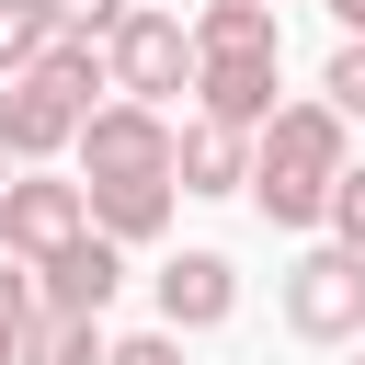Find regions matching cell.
I'll return each instance as SVG.
<instances>
[{"mask_svg":"<svg viewBox=\"0 0 365 365\" xmlns=\"http://www.w3.org/2000/svg\"><path fill=\"white\" fill-rule=\"evenodd\" d=\"M354 171V148H342V114L331 103H274V125H262V148H251V205L274 217V228H308L319 205H331V182Z\"/></svg>","mask_w":365,"mask_h":365,"instance_id":"1","label":"cell"},{"mask_svg":"<svg viewBox=\"0 0 365 365\" xmlns=\"http://www.w3.org/2000/svg\"><path fill=\"white\" fill-rule=\"evenodd\" d=\"M103 91L114 103H171V91H194V46H182V11H125L114 34H103Z\"/></svg>","mask_w":365,"mask_h":365,"instance_id":"2","label":"cell"},{"mask_svg":"<svg viewBox=\"0 0 365 365\" xmlns=\"http://www.w3.org/2000/svg\"><path fill=\"white\" fill-rule=\"evenodd\" d=\"M68 148L91 182H171V114H148V103H91Z\"/></svg>","mask_w":365,"mask_h":365,"instance_id":"3","label":"cell"},{"mask_svg":"<svg viewBox=\"0 0 365 365\" xmlns=\"http://www.w3.org/2000/svg\"><path fill=\"white\" fill-rule=\"evenodd\" d=\"M285 331L297 342H354L365 331V262L354 251H297L285 262Z\"/></svg>","mask_w":365,"mask_h":365,"instance_id":"4","label":"cell"},{"mask_svg":"<svg viewBox=\"0 0 365 365\" xmlns=\"http://www.w3.org/2000/svg\"><path fill=\"white\" fill-rule=\"evenodd\" d=\"M91 217H80V182H57V171H23V182H0V251L34 274V262H57L68 240H80Z\"/></svg>","mask_w":365,"mask_h":365,"instance_id":"5","label":"cell"},{"mask_svg":"<svg viewBox=\"0 0 365 365\" xmlns=\"http://www.w3.org/2000/svg\"><path fill=\"white\" fill-rule=\"evenodd\" d=\"M114 285H125V251H114V240H91V228H80L57 262H34V308H57V319H103V308H114Z\"/></svg>","mask_w":365,"mask_h":365,"instance_id":"6","label":"cell"},{"mask_svg":"<svg viewBox=\"0 0 365 365\" xmlns=\"http://www.w3.org/2000/svg\"><path fill=\"white\" fill-rule=\"evenodd\" d=\"M240 308V262L228 251H182V262H160V331L182 342V331H217Z\"/></svg>","mask_w":365,"mask_h":365,"instance_id":"7","label":"cell"},{"mask_svg":"<svg viewBox=\"0 0 365 365\" xmlns=\"http://www.w3.org/2000/svg\"><path fill=\"white\" fill-rule=\"evenodd\" d=\"M68 137H80V103H68V91H46L34 68L0 80V160H57Z\"/></svg>","mask_w":365,"mask_h":365,"instance_id":"8","label":"cell"},{"mask_svg":"<svg viewBox=\"0 0 365 365\" xmlns=\"http://www.w3.org/2000/svg\"><path fill=\"white\" fill-rule=\"evenodd\" d=\"M251 182V137L240 125H171V194H240Z\"/></svg>","mask_w":365,"mask_h":365,"instance_id":"9","label":"cell"},{"mask_svg":"<svg viewBox=\"0 0 365 365\" xmlns=\"http://www.w3.org/2000/svg\"><path fill=\"white\" fill-rule=\"evenodd\" d=\"M80 217H91V240L137 251V240L171 228V182H80Z\"/></svg>","mask_w":365,"mask_h":365,"instance_id":"10","label":"cell"},{"mask_svg":"<svg viewBox=\"0 0 365 365\" xmlns=\"http://www.w3.org/2000/svg\"><path fill=\"white\" fill-rule=\"evenodd\" d=\"M194 91H205V125H240V137H262V125H274V57L194 68Z\"/></svg>","mask_w":365,"mask_h":365,"instance_id":"11","label":"cell"},{"mask_svg":"<svg viewBox=\"0 0 365 365\" xmlns=\"http://www.w3.org/2000/svg\"><path fill=\"white\" fill-rule=\"evenodd\" d=\"M182 46H194V68H228V57H274V11H262V0H205Z\"/></svg>","mask_w":365,"mask_h":365,"instance_id":"12","label":"cell"},{"mask_svg":"<svg viewBox=\"0 0 365 365\" xmlns=\"http://www.w3.org/2000/svg\"><path fill=\"white\" fill-rule=\"evenodd\" d=\"M11 365H103V319H57V308H34L23 342H11Z\"/></svg>","mask_w":365,"mask_h":365,"instance_id":"13","label":"cell"},{"mask_svg":"<svg viewBox=\"0 0 365 365\" xmlns=\"http://www.w3.org/2000/svg\"><path fill=\"white\" fill-rule=\"evenodd\" d=\"M34 80H46V91H68V103L91 114V91H103V46H91V34H57V46L34 57Z\"/></svg>","mask_w":365,"mask_h":365,"instance_id":"14","label":"cell"},{"mask_svg":"<svg viewBox=\"0 0 365 365\" xmlns=\"http://www.w3.org/2000/svg\"><path fill=\"white\" fill-rule=\"evenodd\" d=\"M46 46H57V11L46 0H0V80H23Z\"/></svg>","mask_w":365,"mask_h":365,"instance_id":"15","label":"cell"},{"mask_svg":"<svg viewBox=\"0 0 365 365\" xmlns=\"http://www.w3.org/2000/svg\"><path fill=\"white\" fill-rule=\"evenodd\" d=\"M319 217H331V251H354V262H365V171H342Z\"/></svg>","mask_w":365,"mask_h":365,"instance_id":"16","label":"cell"},{"mask_svg":"<svg viewBox=\"0 0 365 365\" xmlns=\"http://www.w3.org/2000/svg\"><path fill=\"white\" fill-rule=\"evenodd\" d=\"M46 11H57V34H91V46H103V34H114L137 0H46Z\"/></svg>","mask_w":365,"mask_h":365,"instance_id":"17","label":"cell"},{"mask_svg":"<svg viewBox=\"0 0 365 365\" xmlns=\"http://www.w3.org/2000/svg\"><path fill=\"white\" fill-rule=\"evenodd\" d=\"M319 103H331L342 125L365 114V46H342V57H331V80H319Z\"/></svg>","mask_w":365,"mask_h":365,"instance_id":"18","label":"cell"},{"mask_svg":"<svg viewBox=\"0 0 365 365\" xmlns=\"http://www.w3.org/2000/svg\"><path fill=\"white\" fill-rule=\"evenodd\" d=\"M103 365H182V342L171 331H125V342H103Z\"/></svg>","mask_w":365,"mask_h":365,"instance_id":"19","label":"cell"},{"mask_svg":"<svg viewBox=\"0 0 365 365\" xmlns=\"http://www.w3.org/2000/svg\"><path fill=\"white\" fill-rule=\"evenodd\" d=\"M23 319H34V274H23V262H0V331H23Z\"/></svg>","mask_w":365,"mask_h":365,"instance_id":"20","label":"cell"},{"mask_svg":"<svg viewBox=\"0 0 365 365\" xmlns=\"http://www.w3.org/2000/svg\"><path fill=\"white\" fill-rule=\"evenodd\" d=\"M331 11H342V46H365V0H331Z\"/></svg>","mask_w":365,"mask_h":365,"instance_id":"21","label":"cell"},{"mask_svg":"<svg viewBox=\"0 0 365 365\" xmlns=\"http://www.w3.org/2000/svg\"><path fill=\"white\" fill-rule=\"evenodd\" d=\"M11 342H23V331H0V365H11Z\"/></svg>","mask_w":365,"mask_h":365,"instance_id":"22","label":"cell"},{"mask_svg":"<svg viewBox=\"0 0 365 365\" xmlns=\"http://www.w3.org/2000/svg\"><path fill=\"white\" fill-rule=\"evenodd\" d=\"M0 182H11V160H0Z\"/></svg>","mask_w":365,"mask_h":365,"instance_id":"23","label":"cell"},{"mask_svg":"<svg viewBox=\"0 0 365 365\" xmlns=\"http://www.w3.org/2000/svg\"><path fill=\"white\" fill-rule=\"evenodd\" d=\"M262 11H274V0H262Z\"/></svg>","mask_w":365,"mask_h":365,"instance_id":"24","label":"cell"}]
</instances>
